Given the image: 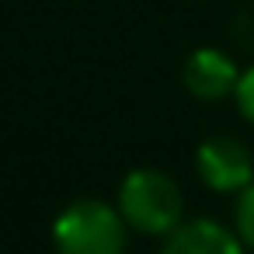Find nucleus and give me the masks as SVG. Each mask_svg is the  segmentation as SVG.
Masks as SVG:
<instances>
[{"label":"nucleus","instance_id":"1","mask_svg":"<svg viewBox=\"0 0 254 254\" xmlns=\"http://www.w3.org/2000/svg\"><path fill=\"white\" fill-rule=\"evenodd\" d=\"M119 212L126 223L150 237H167L174 226H181V191L178 185L153 167L126 174L119 188Z\"/></svg>","mask_w":254,"mask_h":254},{"label":"nucleus","instance_id":"4","mask_svg":"<svg viewBox=\"0 0 254 254\" xmlns=\"http://www.w3.org/2000/svg\"><path fill=\"white\" fill-rule=\"evenodd\" d=\"M237 80H240V73H237L233 60L219 49H195L185 60V87L202 101H219V98L233 94Z\"/></svg>","mask_w":254,"mask_h":254},{"label":"nucleus","instance_id":"7","mask_svg":"<svg viewBox=\"0 0 254 254\" xmlns=\"http://www.w3.org/2000/svg\"><path fill=\"white\" fill-rule=\"evenodd\" d=\"M233 94H237V108H240V115H244L247 122H254V66H251L247 73H240Z\"/></svg>","mask_w":254,"mask_h":254},{"label":"nucleus","instance_id":"6","mask_svg":"<svg viewBox=\"0 0 254 254\" xmlns=\"http://www.w3.org/2000/svg\"><path fill=\"white\" fill-rule=\"evenodd\" d=\"M237 233H240V240L254 251V181L244 188V195H240V202H237Z\"/></svg>","mask_w":254,"mask_h":254},{"label":"nucleus","instance_id":"3","mask_svg":"<svg viewBox=\"0 0 254 254\" xmlns=\"http://www.w3.org/2000/svg\"><path fill=\"white\" fill-rule=\"evenodd\" d=\"M195 167H198V178L209 188H216V191H244L254 181L251 153L233 136H212V139H205L198 146Z\"/></svg>","mask_w":254,"mask_h":254},{"label":"nucleus","instance_id":"2","mask_svg":"<svg viewBox=\"0 0 254 254\" xmlns=\"http://www.w3.org/2000/svg\"><path fill=\"white\" fill-rule=\"evenodd\" d=\"M53 240L60 254H122L126 216L98 198H84L56 216Z\"/></svg>","mask_w":254,"mask_h":254},{"label":"nucleus","instance_id":"5","mask_svg":"<svg viewBox=\"0 0 254 254\" xmlns=\"http://www.w3.org/2000/svg\"><path fill=\"white\" fill-rule=\"evenodd\" d=\"M160 254H240V240L212 219H191L167 233Z\"/></svg>","mask_w":254,"mask_h":254}]
</instances>
